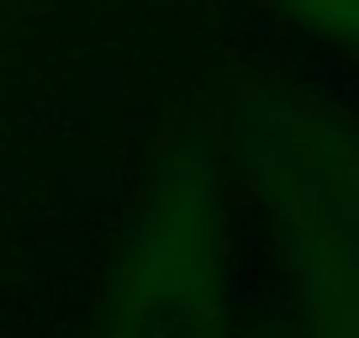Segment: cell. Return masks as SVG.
Here are the masks:
<instances>
[{
  "label": "cell",
  "instance_id": "6da1fadb",
  "mask_svg": "<svg viewBox=\"0 0 359 338\" xmlns=\"http://www.w3.org/2000/svg\"><path fill=\"white\" fill-rule=\"evenodd\" d=\"M233 180L296 338H359V95L259 74L233 101Z\"/></svg>",
  "mask_w": 359,
  "mask_h": 338
},
{
  "label": "cell",
  "instance_id": "7a4b0ae2",
  "mask_svg": "<svg viewBox=\"0 0 359 338\" xmlns=\"http://www.w3.org/2000/svg\"><path fill=\"white\" fill-rule=\"evenodd\" d=\"M233 206V175L212 148H169L143 185L85 338H243Z\"/></svg>",
  "mask_w": 359,
  "mask_h": 338
},
{
  "label": "cell",
  "instance_id": "3957f363",
  "mask_svg": "<svg viewBox=\"0 0 359 338\" xmlns=\"http://www.w3.org/2000/svg\"><path fill=\"white\" fill-rule=\"evenodd\" d=\"M254 338H296V333H291V327H285V323H269V327H259Z\"/></svg>",
  "mask_w": 359,
  "mask_h": 338
}]
</instances>
